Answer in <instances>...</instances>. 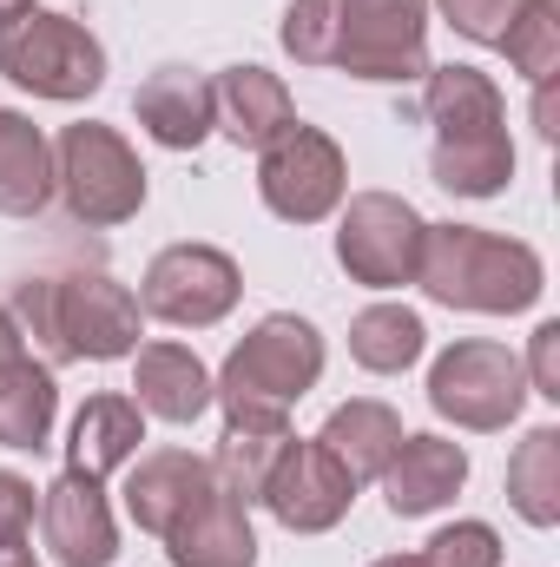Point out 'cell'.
I'll return each mask as SVG.
<instances>
[{"mask_svg":"<svg viewBox=\"0 0 560 567\" xmlns=\"http://www.w3.org/2000/svg\"><path fill=\"white\" fill-rule=\"evenodd\" d=\"M317 442L343 462V475L363 488V482H376L383 468H390V455H396V442H403V416L390 410V403H376V396H356V403H343V410H330V423L317 429Z\"/></svg>","mask_w":560,"mask_h":567,"instance_id":"obj_21","label":"cell"},{"mask_svg":"<svg viewBox=\"0 0 560 567\" xmlns=\"http://www.w3.org/2000/svg\"><path fill=\"white\" fill-rule=\"evenodd\" d=\"M422 567H501V535L488 522H455L428 542Z\"/></svg>","mask_w":560,"mask_h":567,"instance_id":"obj_30","label":"cell"},{"mask_svg":"<svg viewBox=\"0 0 560 567\" xmlns=\"http://www.w3.org/2000/svg\"><path fill=\"white\" fill-rule=\"evenodd\" d=\"M46 198H53V145L27 113L0 106V212L33 218L46 212Z\"/></svg>","mask_w":560,"mask_h":567,"instance_id":"obj_22","label":"cell"},{"mask_svg":"<svg viewBox=\"0 0 560 567\" xmlns=\"http://www.w3.org/2000/svg\"><path fill=\"white\" fill-rule=\"evenodd\" d=\"M139 297L106 271L27 278L13 290V323L46 350V363H120L139 350Z\"/></svg>","mask_w":560,"mask_h":567,"instance_id":"obj_1","label":"cell"},{"mask_svg":"<svg viewBox=\"0 0 560 567\" xmlns=\"http://www.w3.org/2000/svg\"><path fill=\"white\" fill-rule=\"evenodd\" d=\"M133 390H139L133 403L145 416H158L172 429L198 423L211 410V370L185 343H145V350H133Z\"/></svg>","mask_w":560,"mask_h":567,"instance_id":"obj_17","label":"cell"},{"mask_svg":"<svg viewBox=\"0 0 560 567\" xmlns=\"http://www.w3.org/2000/svg\"><path fill=\"white\" fill-rule=\"evenodd\" d=\"M370 567H422V555H383V561H370Z\"/></svg>","mask_w":560,"mask_h":567,"instance_id":"obj_36","label":"cell"},{"mask_svg":"<svg viewBox=\"0 0 560 567\" xmlns=\"http://www.w3.org/2000/svg\"><path fill=\"white\" fill-rule=\"evenodd\" d=\"M422 212L396 192H356L336 218V265L363 290H403L422 265Z\"/></svg>","mask_w":560,"mask_h":567,"instance_id":"obj_9","label":"cell"},{"mask_svg":"<svg viewBox=\"0 0 560 567\" xmlns=\"http://www.w3.org/2000/svg\"><path fill=\"white\" fill-rule=\"evenodd\" d=\"M27 7H33V0H0V27H7V20H20Z\"/></svg>","mask_w":560,"mask_h":567,"instance_id":"obj_35","label":"cell"},{"mask_svg":"<svg viewBox=\"0 0 560 567\" xmlns=\"http://www.w3.org/2000/svg\"><path fill=\"white\" fill-rule=\"evenodd\" d=\"M416 284L448 310H481V317H515L535 310L548 290V265L535 245L481 231V225H428L422 231Z\"/></svg>","mask_w":560,"mask_h":567,"instance_id":"obj_2","label":"cell"},{"mask_svg":"<svg viewBox=\"0 0 560 567\" xmlns=\"http://www.w3.org/2000/svg\"><path fill=\"white\" fill-rule=\"evenodd\" d=\"M283 442H290V416H225V435H218V482L238 488L245 502L265 495V475L278 468Z\"/></svg>","mask_w":560,"mask_h":567,"instance_id":"obj_25","label":"cell"},{"mask_svg":"<svg viewBox=\"0 0 560 567\" xmlns=\"http://www.w3.org/2000/svg\"><path fill=\"white\" fill-rule=\"evenodd\" d=\"M27 528H33V482L0 468V555H20Z\"/></svg>","mask_w":560,"mask_h":567,"instance_id":"obj_32","label":"cell"},{"mask_svg":"<svg viewBox=\"0 0 560 567\" xmlns=\"http://www.w3.org/2000/svg\"><path fill=\"white\" fill-rule=\"evenodd\" d=\"M145 442V410L133 396H93L80 416H73V435H66V468L106 482L113 468H126Z\"/></svg>","mask_w":560,"mask_h":567,"instance_id":"obj_20","label":"cell"},{"mask_svg":"<svg viewBox=\"0 0 560 567\" xmlns=\"http://www.w3.org/2000/svg\"><path fill=\"white\" fill-rule=\"evenodd\" d=\"M428 172L455 198H495L515 178V140L508 133H488V140H435L428 145Z\"/></svg>","mask_w":560,"mask_h":567,"instance_id":"obj_27","label":"cell"},{"mask_svg":"<svg viewBox=\"0 0 560 567\" xmlns=\"http://www.w3.org/2000/svg\"><path fill=\"white\" fill-rule=\"evenodd\" d=\"M508 508L528 528H554L560 522V429L541 423L521 435V449L508 455Z\"/></svg>","mask_w":560,"mask_h":567,"instance_id":"obj_26","label":"cell"},{"mask_svg":"<svg viewBox=\"0 0 560 567\" xmlns=\"http://www.w3.org/2000/svg\"><path fill=\"white\" fill-rule=\"evenodd\" d=\"M528 396H548V403H560V317H548V323H535V337H528Z\"/></svg>","mask_w":560,"mask_h":567,"instance_id":"obj_33","label":"cell"},{"mask_svg":"<svg viewBox=\"0 0 560 567\" xmlns=\"http://www.w3.org/2000/svg\"><path fill=\"white\" fill-rule=\"evenodd\" d=\"M53 416H60V383H53V363H7L0 370V449H46L53 435Z\"/></svg>","mask_w":560,"mask_h":567,"instance_id":"obj_23","label":"cell"},{"mask_svg":"<svg viewBox=\"0 0 560 567\" xmlns=\"http://www.w3.org/2000/svg\"><path fill=\"white\" fill-rule=\"evenodd\" d=\"M422 113H428L435 140H488V133H508L501 86L481 66H428Z\"/></svg>","mask_w":560,"mask_h":567,"instance_id":"obj_19","label":"cell"},{"mask_svg":"<svg viewBox=\"0 0 560 567\" xmlns=\"http://www.w3.org/2000/svg\"><path fill=\"white\" fill-rule=\"evenodd\" d=\"M245 278L218 245H165L139 278V310L172 330H211L238 310Z\"/></svg>","mask_w":560,"mask_h":567,"instance_id":"obj_10","label":"cell"},{"mask_svg":"<svg viewBox=\"0 0 560 567\" xmlns=\"http://www.w3.org/2000/svg\"><path fill=\"white\" fill-rule=\"evenodd\" d=\"M133 113H139L145 140H158L165 152H198L211 140V80L191 66H158L133 93Z\"/></svg>","mask_w":560,"mask_h":567,"instance_id":"obj_18","label":"cell"},{"mask_svg":"<svg viewBox=\"0 0 560 567\" xmlns=\"http://www.w3.org/2000/svg\"><path fill=\"white\" fill-rule=\"evenodd\" d=\"M350 80H428V0H336V53Z\"/></svg>","mask_w":560,"mask_h":567,"instance_id":"obj_7","label":"cell"},{"mask_svg":"<svg viewBox=\"0 0 560 567\" xmlns=\"http://www.w3.org/2000/svg\"><path fill=\"white\" fill-rule=\"evenodd\" d=\"M435 7H442V20H448L462 40H475V47H501V33H508V20H515L521 0H435Z\"/></svg>","mask_w":560,"mask_h":567,"instance_id":"obj_31","label":"cell"},{"mask_svg":"<svg viewBox=\"0 0 560 567\" xmlns=\"http://www.w3.org/2000/svg\"><path fill=\"white\" fill-rule=\"evenodd\" d=\"M323 377V337L310 317L271 310L211 377V403H225V416H290Z\"/></svg>","mask_w":560,"mask_h":567,"instance_id":"obj_3","label":"cell"},{"mask_svg":"<svg viewBox=\"0 0 560 567\" xmlns=\"http://www.w3.org/2000/svg\"><path fill=\"white\" fill-rule=\"evenodd\" d=\"M376 482H383V495H390V515L422 522V515H435V508H448V502L462 495V482H468V449L448 442V435H403L396 455H390V468H383Z\"/></svg>","mask_w":560,"mask_h":567,"instance_id":"obj_14","label":"cell"},{"mask_svg":"<svg viewBox=\"0 0 560 567\" xmlns=\"http://www.w3.org/2000/svg\"><path fill=\"white\" fill-rule=\"evenodd\" d=\"M211 482H218V468L205 455H191V449H152V455L133 462V475H126V515H133L139 535H158L165 542L211 495Z\"/></svg>","mask_w":560,"mask_h":567,"instance_id":"obj_13","label":"cell"},{"mask_svg":"<svg viewBox=\"0 0 560 567\" xmlns=\"http://www.w3.org/2000/svg\"><path fill=\"white\" fill-rule=\"evenodd\" d=\"M501 53H508V66L521 80L548 86L560 73V0H521L508 33H501Z\"/></svg>","mask_w":560,"mask_h":567,"instance_id":"obj_28","label":"cell"},{"mask_svg":"<svg viewBox=\"0 0 560 567\" xmlns=\"http://www.w3.org/2000/svg\"><path fill=\"white\" fill-rule=\"evenodd\" d=\"M271 515H278V528L290 535H330L343 515H350V502H356V482L343 475V462L310 435V442H283L278 468L265 475V495H258Z\"/></svg>","mask_w":560,"mask_h":567,"instance_id":"obj_11","label":"cell"},{"mask_svg":"<svg viewBox=\"0 0 560 567\" xmlns=\"http://www.w3.org/2000/svg\"><path fill=\"white\" fill-rule=\"evenodd\" d=\"M53 192L66 198V212H73L80 225L106 231V225L139 218L145 165H139V152L126 145L120 126L80 120V126H66L60 145H53Z\"/></svg>","mask_w":560,"mask_h":567,"instance_id":"obj_5","label":"cell"},{"mask_svg":"<svg viewBox=\"0 0 560 567\" xmlns=\"http://www.w3.org/2000/svg\"><path fill=\"white\" fill-rule=\"evenodd\" d=\"M40 528H46V555L60 567H113L120 555V522L113 502L93 475L66 468L46 495H40Z\"/></svg>","mask_w":560,"mask_h":567,"instance_id":"obj_12","label":"cell"},{"mask_svg":"<svg viewBox=\"0 0 560 567\" xmlns=\"http://www.w3.org/2000/svg\"><path fill=\"white\" fill-rule=\"evenodd\" d=\"M278 40L297 66H330V53H336V0H290Z\"/></svg>","mask_w":560,"mask_h":567,"instance_id":"obj_29","label":"cell"},{"mask_svg":"<svg viewBox=\"0 0 560 567\" xmlns=\"http://www.w3.org/2000/svg\"><path fill=\"white\" fill-rule=\"evenodd\" d=\"M172 567H258V528H251V502L225 482H211V495L165 535Z\"/></svg>","mask_w":560,"mask_h":567,"instance_id":"obj_15","label":"cell"},{"mask_svg":"<svg viewBox=\"0 0 560 567\" xmlns=\"http://www.w3.org/2000/svg\"><path fill=\"white\" fill-rule=\"evenodd\" d=\"M20 357H27V337H20L13 310H0V370H7V363H20Z\"/></svg>","mask_w":560,"mask_h":567,"instance_id":"obj_34","label":"cell"},{"mask_svg":"<svg viewBox=\"0 0 560 567\" xmlns=\"http://www.w3.org/2000/svg\"><path fill=\"white\" fill-rule=\"evenodd\" d=\"M290 120H297V106H290V86H283L278 73H265V66L245 60V66H225L211 80V133H225L231 145L265 152Z\"/></svg>","mask_w":560,"mask_h":567,"instance_id":"obj_16","label":"cell"},{"mask_svg":"<svg viewBox=\"0 0 560 567\" xmlns=\"http://www.w3.org/2000/svg\"><path fill=\"white\" fill-rule=\"evenodd\" d=\"M422 350H428V323L409 303H370L350 317V357L370 377H403L409 363H422Z\"/></svg>","mask_w":560,"mask_h":567,"instance_id":"obj_24","label":"cell"},{"mask_svg":"<svg viewBox=\"0 0 560 567\" xmlns=\"http://www.w3.org/2000/svg\"><path fill=\"white\" fill-rule=\"evenodd\" d=\"M0 567H40V561H27V555H0Z\"/></svg>","mask_w":560,"mask_h":567,"instance_id":"obj_37","label":"cell"},{"mask_svg":"<svg viewBox=\"0 0 560 567\" xmlns=\"http://www.w3.org/2000/svg\"><path fill=\"white\" fill-rule=\"evenodd\" d=\"M521 403H528V370L495 337H462L428 363V410L442 423L495 435L521 416Z\"/></svg>","mask_w":560,"mask_h":567,"instance_id":"obj_6","label":"cell"},{"mask_svg":"<svg viewBox=\"0 0 560 567\" xmlns=\"http://www.w3.org/2000/svg\"><path fill=\"white\" fill-rule=\"evenodd\" d=\"M343 192H350V165H343V145L323 126L290 120L278 140L258 152V198L283 225H323L343 205Z\"/></svg>","mask_w":560,"mask_h":567,"instance_id":"obj_8","label":"cell"},{"mask_svg":"<svg viewBox=\"0 0 560 567\" xmlns=\"http://www.w3.org/2000/svg\"><path fill=\"white\" fill-rule=\"evenodd\" d=\"M0 73L33 100L73 106V100H93L106 86V47L73 13L27 7L20 20L0 27Z\"/></svg>","mask_w":560,"mask_h":567,"instance_id":"obj_4","label":"cell"}]
</instances>
